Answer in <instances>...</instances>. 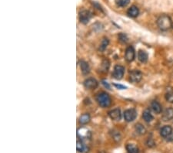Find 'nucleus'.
Instances as JSON below:
<instances>
[{
	"label": "nucleus",
	"instance_id": "obj_1",
	"mask_svg": "<svg viewBox=\"0 0 173 153\" xmlns=\"http://www.w3.org/2000/svg\"><path fill=\"white\" fill-rule=\"evenodd\" d=\"M157 25L161 30L166 31L172 27V23L169 16L166 15H161L157 20Z\"/></svg>",
	"mask_w": 173,
	"mask_h": 153
},
{
	"label": "nucleus",
	"instance_id": "obj_2",
	"mask_svg": "<svg viewBox=\"0 0 173 153\" xmlns=\"http://www.w3.org/2000/svg\"><path fill=\"white\" fill-rule=\"evenodd\" d=\"M96 101L102 108H108L109 106H110L111 103V97L106 92L98 93L96 96Z\"/></svg>",
	"mask_w": 173,
	"mask_h": 153
},
{
	"label": "nucleus",
	"instance_id": "obj_3",
	"mask_svg": "<svg viewBox=\"0 0 173 153\" xmlns=\"http://www.w3.org/2000/svg\"><path fill=\"white\" fill-rule=\"evenodd\" d=\"M125 73V68L121 65H116L114 67L113 73H112V77L116 80H121L124 76Z\"/></svg>",
	"mask_w": 173,
	"mask_h": 153
},
{
	"label": "nucleus",
	"instance_id": "obj_4",
	"mask_svg": "<svg viewBox=\"0 0 173 153\" xmlns=\"http://www.w3.org/2000/svg\"><path fill=\"white\" fill-rule=\"evenodd\" d=\"M137 117V112L135 109H128V110L125 111L124 112V118L127 122H131L136 118Z\"/></svg>",
	"mask_w": 173,
	"mask_h": 153
},
{
	"label": "nucleus",
	"instance_id": "obj_5",
	"mask_svg": "<svg viewBox=\"0 0 173 153\" xmlns=\"http://www.w3.org/2000/svg\"><path fill=\"white\" fill-rule=\"evenodd\" d=\"M142 78V72L138 70H132L129 74V80L132 83H138Z\"/></svg>",
	"mask_w": 173,
	"mask_h": 153
},
{
	"label": "nucleus",
	"instance_id": "obj_6",
	"mask_svg": "<svg viewBox=\"0 0 173 153\" xmlns=\"http://www.w3.org/2000/svg\"><path fill=\"white\" fill-rule=\"evenodd\" d=\"M92 17V13L88 10H83L79 12V20L82 23H88Z\"/></svg>",
	"mask_w": 173,
	"mask_h": 153
},
{
	"label": "nucleus",
	"instance_id": "obj_7",
	"mask_svg": "<svg viewBox=\"0 0 173 153\" xmlns=\"http://www.w3.org/2000/svg\"><path fill=\"white\" fill-rule=\"evenodd\" d=\"M98 81L94 78H88L84 81V86L85 88L89 90L96 89L98 87Z\"/></svg>",
	"mask_w": 173,
	"mask_h": 153
},
{
	"label": "nucleus",
	"instance_id": "obj_8",
	"mask_svg": "<svg viewBox=\"0 0 173 153\" xmlns=\"http://www.w3.org/2000/svg\"><path fill=\"white\" fill-rule=\"evenodd\" d=\"M135 57V52L132 47H129L126 49L125 53V58L128 62H132L133 61Z\"/></svg>",
	"mask_w": 173,
	"mask_h": 153
},
{
	"label": "nucleus",
	"instance_id": "obj_9",
	"mask_svg": "<svg viewBox=\"0 0 173 153\" xmlns=\"http://www.w3.org/2000/svg\"><path fill=\"white\" fill-rule=\"evenodd\" d=\"M109 116L110 117L111 120L114 121H119L121 119L122 114H121V111L119 108H115L113 110L110 111L109 112Z\"/></svg>",
	"mask_w": 173,
	"mask_h": 153
},
{
	"label": "nucleus",
	"instance_id": "obj_10",
	"mask_svg": "<svg viewBox=\"0 0 173 153\" xmlns=\"http://www.w3.org/2000/svg\"><path fill=\"white\" fill-rule=\"evenodd\" d=\"M173 118V108H167L163 112V114H162V119L165 122L167 121L172 120Z\"/></svg>",
	"mask_w": 173,
	"mask_h": 153
},
{
	"label": "nucleus",
	"instance_id": "obj_11",
	"mask_svg": "<svg viewBox=\"0 0 173 153\" xmlns=\"http://www.w3.org/2000/svg\"><path fill=\"white\" fill-rule=\"evenodd\" d=\"M172 130L173 129L172 128L171 126L165 125L164 126L163 128L161 129V131H160V135H161V137H163L164 138H166L172 133Z\"/></svg>",
	"mask_w": 173,
	"mask_h": 153
},
{
	"label": "nucleus",
	"instance_id": "obj_12",
	"mask_svg": "<svg viewBox=\"0 0 173 153\" xmlns=\"http://www.w3.org/2000/svg\"><path fill=\"white\" fill-rule=\"evenodd\" d=\"M79 66H80L81 70H82V73H83L84 75H87L88 74H89L90 72V67L88 66V63H86L84 60H81L79 62Z\"/></svg>",
	"mask_w": 173,
	"mask_h": 153
},
{
	"label": "nucleus",
	"instance_id": "obj_13",
	"mask_svg": "<svg viewBox=\"0 0 173 153\" xmlns=\"http://www.w3.org/2000/svg\"><path fill=\"white\" fill-rule=\"evenodd\" d=\"M78 136L82 140L85 139V138H90V132L85 128H80L79 130H78Z\"/></svg>",
	"mask_w": 173,
	"mask_h": 153
},
{
	"label": "nucleus",
	"instance_id": "obj_14",
	"mask_svg": "<svg viewBox=\"0 0 173 153\" xmlns=\"http://www.w3.org/2000/svg\"><path fill=\"white\" fill-rule=\"evenodd\" d=\"M127 14H128L130 17L135 18L138 16V14H139V10H138L137 6H131L130 8L128 10V11H127Z\"/></svg>",
	"mask_w": 173,
	"mask_h": 153
},
{
	"label": "nucleus",
	"instance_id": "obj_15",
	"mask_svg": "<svg viewBox=\"0 0 173 153\" xmlns=\"http://www.w3.org/2000/svg\"><path fill=\"white\" fill-rule=\"evenodd\" d=\"M76 149L77 151L80 152H85L88 150V147L86 145H85V143L83 142V141L82 139H78L77 140L76 143Z\"/></svg>",
	"mask_w": 173,
	"mask_h": 153
},
{
	"label": "nucleus",
	"instance_id": "obj_16",
	"mask_svg": "<svg viewBox=\"0 0 173 153\" xmlns=\"http://www.w3.org/2000/svg\"><path fill=\"white\" fill-rule=\"evenodd\" d=\"M148 57V53L145 51H139L138 52V59L141 63L147 62Z\"/></svg>",
	"mask_w": 173,
	"mask_h": 153
},
{
	"label": "nucleus",
	"instance_id": "obj_17",
	"mask_svg": "<svg viewBox=\"0 0 173 153\" xmlns=\"http://www.w3.org/2000/svg\"><path fill=\"white\" fill-rule=\"evenodd\" d=\"M142 118L145 122H151L153 120V115L150 112L149 110H145L142 113Z\"/></svg>",
	"mask_w": 173,
	"mask_h": 153
},
{
	"label": "nucleus",
	"instance_id": "obj_18",
	"mask_svg": "<svg viewBox=\"0 0 173 153\" xmlns=\"http://www.w3.org/2000/svg\"><path fill=\"white\" fill-rule=\"evenodd\" d=\"M151 108H152L154 112H156V114H160L161 112V105L158 101H153V102H152Z\"/></svg>",
	"mask_w": 173,
	"mask_h": 153
},
{
	"label": "nucleus",
	"instance_id": "obj_19",
	"mask_svg": "<svg viewBox=\"0 0 173 153\" xmlns=\"http://www.w3.org/2000/svg\"><path fill=\"white\" fill-rule=\"evenodd\" d=\"M110 63L108 60H104L101 64V67H100V71L102 73H107L109 69Z\"/></svg>",
	"mask_w": 173,
	"mask_h": 153
},
{
	"label": "nucleus",
	"instance_id": "obj_20",
	"mask_svg": "<svg viewBox=\"0 0 173 153\" xmlns=\"http://www.w3.org/2000/svg\"><path fill=\"white\" fill-rule=\"evenodd\" d=\"M135 129L136 133L138 134V135H144L146 132L145 128L144 126L142 125V124H140V123H138V124H135Z\"/></svg>",
	"mask_w": 173,
	"mask_h": 153
},
{
	"label": "nucleus",
	"instance_id": "obj_21",
	"mask_svg": "<svg viewBox=\"0 0 173 153\" xmlns=\"http://www.w3.org/2000/svg\"><path fill=\"white\" fill-rule=\"evenodd\" d=\"M90 121V115L88 114H82L79 118V123L81 124H86Z\"/></svg>",
	"mask_w": 173,
	"mask_h": 153
},
{
	"label": "nucleus",
	"instance_id": "obj_22",
	"mask_svg": "<svg viewBox=\"0 0 173 153\" xmlns=\"http://www.w3.org/2000/svg\"><path fill=\"white\" fill-rule=\"evenodd\" d=\"M126 150L129 153H138V149L136 145L133 144H128L126 145Z\"/></svg>",
	"mask_w": 173,
	"mask_h": 153
},
{
	"label": "nucleus",
	"instance_id": "obj_23",
	"mask_svg": "<svg viewBox=\"0 0 173 153\" xmlns=\"http://www.w3.org/2000/svg\"><path fill=\"white\" fill-rule=\"evenodd\" d=\"M109 40L107 39V38H103V40H102V42H101V44H100V47H99V50L101 51H104L105 50H106V48H107L108 45H109Z\"/></svg>",
	"mask_w": 173,
	"mask_h": 153
},
{
	"label": "nucleus",
	"instance_id": "obj_24",
	"mask_svg": "<svg viewBox=\"0 0 173 153\" xmlns=\"http://www.w3.org/2000/svg\"><path fill=\"white\" fill-rule=\"evenodd\" d=\"M115 2L119 7H125L129 3V0H115Z\"/></svg>",
	"mask_w": 173,
	"mask_h": 153
},
{
	"label": "nucleus",
	"instance_id": "obj_25",
	"mask_svg": "<svg viewBox=\"0 0 173 153\" xmlns=\"http://www.w3.org/2000/svg\"><path fill=\"white\" fill-rule=\"evenodd\" d=\"M165 99L169 103H173V92L169 91L168 93L165 94Z\"/></svg>",
	"mask_w": 173,
	"mask_h": 153
},
{
	"label": "nucleus",
	"instance_id": "obj_26",
	"mask_svg": "<svg viewBox=\"0 0 173 153\" xmlns=\"http://www.w3.org/2000/svg\"><path fill=\"white\" fill-rule=\"evenodd\" d=\"M111 136H112L113 139L115 140V141H119L120 140H121V135H120V134H119L118 132H115V131H113L112 133H111Z\"/></svg>",
	"mask_w": 173,
	"mask_h": 153
},
{
	"label": "nucleus",
	"instance_id": "obj_27",
	"mask_svg": "<svg viewBox=\"0 0 173 153\" xmlns=\"http://www.w3.org/2000/svg\"><path fill=\"white\" fill-rule=\"evenodd\" d=\"M119 40L122 42V43H126L127 41H128V38H127L126 35L124 34V33H120L119 36Z\"/></svg>",
	"mask_w": 173,
	"mask_h": 153
},
{
	"label": "nucleus",
	"instance_id": "obj_28",
	"mask_svg": "<svg viewBox=\"0 0 173 153\" xmlns=\"http://www.w3.org/2000/svg\"><path fill=\"white\" fill-rule=\"evenodd\" d=\"M165 139H166V141H173V130H172V133L170 134V135H169Z\"/></svg>",
	"mask_w": 173,
	"mask_h": 153
},
{
	"label": "nucleus",
	"instance_id": "obj_29",
	"mask_svg": "<svg viewBox=\"0 0 173 153\" xmlns=\"http://www.w3.org/2000/svg\"><path fill=\"white\" fill-rule=\"evenodd\" d=\"M114 85H115V87H117V88H119V89H125V88H126V87H125V86H122V85H121V84H116V83H115V84H114Z\"/></svg>",
	"mask_w": 173,
	"mask_h": 153
},
{
	"label": "nucleus",
	"instance_id": "obj_30",
	"mask_svg": "<svg viewBox=\"0 0 173 153\" xmlns=\"http://www.w3.org/2000/svg\"><path fill=\"white\" fill-rule=\"evenodd\" d=\"M147 145H148V146H149V147H152V146L155 145V143H154V141H152V139H148Z\"/></svg>",
	"mask_w": 173,
	"mask_h": 153
}]
</instances>
